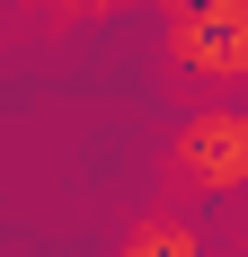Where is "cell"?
<instances>
[{
  "mask_svg": "<svg viewBox=\"0 0 248 257\" xmlns=\"http://www.w3.org/2000/svg\"><path fill=\"white\" fill-rule=\"evenodd\" d=\"M169 186H177V195H204V204L248 186V115H239V106H204V115L177 124Z\"/></svg>",
  "mask_w": 248,
  "mask_h": 257,
  "instance_id": "obj_1",
  "label": "cell"
},
{
  "mask_svg": "<svg viewBox=\"0 0 248 257\" xmlns=\"http://www.w3.org/2000/svg\"><path fill=\"white\" fill-rule=\"evenodd\" d=\"M239 257H248V239H239Z\"/></svg>",
  "mask_w": 248,
  "mask_h": 257,
  "instance_id": "obj_4",
  "label": "cell"
},
{
  "mask_svg": "<svg viewBox=\"0 0 248 257\" xmlns=\"http://www.w3.org/2000/svg\"><path fill=\"white\" fill-rule=\"evenodd\" d=\"M124 257H204V239L177 222V213H151V222H133V239H124Z\"/></svg>",
  "mask_w": 248,
  "mask_h": 257,
  "instance_id": "obj_3",
  "label": "cell"
},
{
  "mask_svg": "<svg viewBox=\"0 0 248 257\" xmlns=\"http://www.w3.org/2000/svg\"><path fill=\"white\" fill-rule=\"evenodd\" d=\"M169 62L204 80H248V0H169Z\"/></svg>",
  "mask_w": 248,
  "mask_h": 257,
  "instance_id": "obj_2",
  "label": "cell"
}]
</instances>
